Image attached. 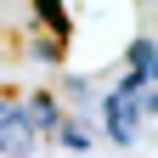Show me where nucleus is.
I'll return each instance as SVG.
<instances>
[{"instance_id":"f257e3e1","label":"nucleus","mask_w":158,"mask_h":158,"mask_svg":"<svg viewBox=\"0 0 158 158\" xmlns=\"http://www.w3.org/2000/svg\"><path fill=\"white\" fill-rule=\"evenodd\" d=\"M141 113H152V90H124V85H113L107 90V102H102V124L118 147H130L135 141V124H141Z\"/></svg>"},{"instance_id":"f03ea898","label":"nucleus","mask_w":158,"mask_h":158,"mask_svg":"<svg viewBox=\"0 0 158 158\" xmlns=\"http://www.w3.org/2000/svg\"><path fill=\"white\" fill-rule=\"evenodd\" d=\"M34 152V130L23 124V107L0 96V158H23Z\"/></svg>"}]
</instances>
